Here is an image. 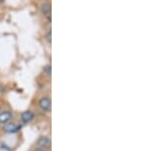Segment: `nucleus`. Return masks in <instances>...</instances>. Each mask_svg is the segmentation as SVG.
<instances>
[{"label":"nucleus","mask_w":152,"mask_h":151,"mask_svg":"<svg viewBox=\"0 0 152 151\" xmlns=\"http://www.w3.org/2000/svg\"><path fill=\"white\" fill-rule=\"evenodd\" d=\"M39 107H40L43 112H46V113L50 112L51 111V99L49 98L48 96L41 97L40 101H39Z\"/></svg>","instance_id":"obj_1"},{"label":"nucleus","mask_w":152,"mask_h":151,"mask_svg":"<svg viewBox=\"0 0 152 151\" xmlns=\"http://www.w3.org/2000/svg\"><path fill=\"white\" fill-rule=\"evenodd\" d=\"M21 126L18 125V124L16 123H12V122H9V123H7L4 125V132L7 133V134H12V133H16L18 132L19 130H20Z\"/></svg>","instance_id":"obj_2"},{"label":"nucleus","mask_w":152,"mask_h":151,"mask_svg":"<svg viewBox=\"0 0 152 151\" xmlns=\"http://www.w3.org/2000/svg\"><path fill=\"white\" fill-rule=\"evenodd\" d=\"M37 145H38L39 148H42V149H47L51 146V140L50 138H48L47 136H42L37 141Z\"/></svg>","instance_id":"obj_3"},{"label":"nucleus","mask_w":152,"mask_h":151,"mask_svg":"<svg viewBox=\"0 0 152 151\" xmlns=\"http://www.w3.org/2000/svg\"><path fill=\"white\" fill-rule=\"evenodd\" d=\"M12 120V113L10 111H2L0 112V124H5L9 123Z\"/></svg>","instance_id":"obj_4"},{"label":"nucleus","mask_w":152,"mask_h":151,"mask_svg":"<svg viewBox=\"0 0 152 151\" xmlns=\"http://www.w3.org/2000/svg\"><path fill=\"white\" fill-rule=\"evenodd\" d=\"M35 119V114H34V112L31 111H24L23 113H21V116H20V120L24 124H28L29 122H31Z\"/></svg>","instance_id":"obj_5"},{"label":"nucleus","mask_w":152,"mask_h":151,"mask_svg":"<svg viewBox=\"0 0 152 151\" xmlns=\"http://www.w3.org/2000/svg\"><path fill=\"white\" fill-rule=\"evenodd\" d=\"M41 10L45 15H48V18H50V13H51V5L49 3H44L41 7Z\"/></svg>","instance_id":"obj_6"},{"label":"nucleus","mask_w":152,"mask_h":151,"mask_svg":"<svg viewBox=\"0 0 152 151\" xmlns=\"http://www.w3.org/2000/svg\"><path fill=\"white\" fill-rule=\"evenodd\" d=\"M44 71L47 73V74L50 75L51 74V66H50V65H48V66H46L45 68H44Z\"/></svg>","instance_id":"obj_7"},{"label":"nucleus","mask_w":152,"mask_h":151,"mask_svg":"<svg viewBox=\"0 0 152 151\" xmlns=\"http://www.w3.org/2000/svg\"><path fill=\"white\" fill-rule=\"evenodd\" d=\"M46 39H47L48 43H51V31H48L47 36H46Z\"/></svg>","instance_id":"obj_8"},{"label":"nucleus","mask_w":152,"mask_h":151,"mask_svg":"<svg viewBox=\"0 0 152 151\" xmlns=\"http://www.w3.org/2000/svg\"><path fill=\"white\" fill-rule=\"evenodd\" d=\"M35 151H46V150L42 149V148H37V149H35Z\"/></svg>","instance_id":"obj_9"}]
</instances>
